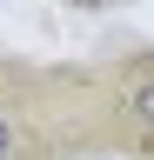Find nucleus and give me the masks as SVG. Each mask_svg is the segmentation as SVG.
<instances>
[{
  "label": "nucleus",
  "instance_id": "nucleus-1",
  "mask_svg": "<svg viewBox=\"0 0 154 160\" xmlns=\"http://www.w3.org/2000/svg\"><path fill=\"white\" fill-rule=\"evenodd\" d=\"M127 127L154 147V60L134 67V80H127Z\"/></svg>",
  "mask_w": 154,
  "mask_h": 160
},
{
  "label": "nucleus",
  "instance_id": "nucleus-2",
  "mask_svg": "<svg viewBox=\"0 0 154 160\" xmlns=\"http://www.w3.org/2000/svg\"><path fill=\"white\" fill-rule=\"evenodd\" d=\"M0 160H27V127L13 107H0Z\"/></svg>",
  "mask_w": 154,
  "mask_h": 160
},
{
  "label": "nucleus",
  "instance_id": "nucleus-3",
  "mask_svg": "<svg viewBox=\"0 0 154 160\" xmlns=\"http://www.w3.org/2000/svg\"><path fill=\"white\" fill-rule=\"evenodd\" d=\"M74 7H114V0H74Z\"/></svg>",
  "mask_w": 154,
  "mask_h": 160
}]
</instances>
